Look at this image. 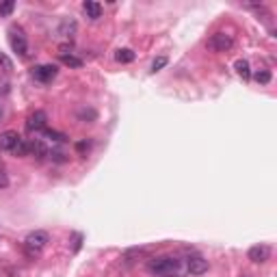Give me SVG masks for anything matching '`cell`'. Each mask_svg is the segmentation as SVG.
I'll return each instance as SVG.
<instances>
[{
	"label": "cell",
	"instance_id": "7c38bea8",
	"mask_svg": "<svg viewBox=\"0 0 277 277\" xmlns=\"http://www.w3.org/2000/svg\"><path fill=\"white\" fill-rule=\"evenodd\" d=\"M61 63L63 65H67V67H74V70H80L83 67V59H78V56H74V54H61Z\"/></svg>",
	"mask_w": 277,
	"mask_h": 277
},
{
	"label": "cell",
	"instance_id": "9c48e42d",
	"mask_svg": "<svg viewBox=\"0 0 277 277\" xmlns=\"http://www.w3.org/2000/svg\"><path fill=\"white\" fill-rule=\"evenodd\" d=\"M186 271L191 275H201L208 271V260L201 256H191L186 260Z\"/></svg>",
	"mask_w": 277,
	"mask_h": 277
},
{
	"label": "cell",
	"instance_id": "d6986e66",
	"mask_svg": "<svg viewBox=\"0 0 277 277\" xmlns=\"http://www.w3.org/2000/svg\"><path fill=\"white\" fill-rule=\"evenodd\" d=\"M89 148H91L89 141H80V143H76V150L80 152V154H87V152H89Z\"/></svg>",
	"mask_w": 277,
	"mask_h": 277
},
{
	"label": "cell",
	"instance_id": "2e32d148",
	"mask_svg": "<svg viewBox=\"0 0 277 277\" xmlns=\"http://www.w3.org/2000/svg\"><path fill=\"white\" fill-rule=\"evenodd\" d=\"M253 78H256V83L266 85V83H271V72H268V70H258L256 74H253Z\"/></svg>",
	"mask_w": 277,
	"mask_h": 277
},
{
	"label": "cell",
	"instance_id": "7402d4cb",
	"mask_svg": "<svg viewBox=\"0 0 277 277\" xmlns=\"http://www.w3.org/2000/svg\"><path fill=\"white\" fill-rule=\"evenodd\" d=\"M7 186H9V176L3 171L0 173V188H7Z\"/></svg>",
	"mask_w": 277,
	"mask_h": 277
},
{
	"label": "cell",
	"instance_id": "ac0fdd59",
	"mask_svg": "<svg viewBox=\"0 0 277 277\" xmlns=\"http://www.w3.org/2000/svg\"><path fill=\"white\" fill-rule=\"evenodd\" d=\"M48 156L52 158V160H56V163H65V160H67L63 152H48Z\"/></svg>",
	"mask_w": 277,
	"mask_h": 277
},
{
	"label": "cell",
	"instance_id": "8992f818",
	"mask_svg": "<svg viewBox=\"0 0 277 277\" xmlns=\"http://www.w3.org/2000/svg\"><path fill=\"white\" fill-rule=\"evenodd\" d=\"M20 143H22V136L18 134V130H5V132H0V150L3 152H16Z\"/></svg>",
	"mask_w": 277,
	"mask_h": 277
},
{
	"label": "cell",
	"instance_id": "3957f363",
	"mask_svg": "<svg viewBox=\"0 0 277 277\" xmlns=\"http://www.w3.org/2000/svg\"><path fill=\"white\" fill-rule=\"evenodd\" d=\"M9 46L20 59H26L28 56V39H26V33H24V28L22 26L13 24L9 28Z\"/></svg>",
	"mask_w": 277,
	"mask_h": 277
},
{
	"label": "cell",
	"instance_id": "5bb4252c",
	"mask_svg": "<svg viewBox=\"0 0 277 277\" xmlns=\"http://www.w3.org/2000/svg\"><path fill=\"white\" fill-rule=\"evenodd\" d=\"M115 59H117L119 63H132V61H134V52H132L130 48H121V50H117Z\"/></svg>",
	"mask_w": 277,
	"mask_h": 277
},
{
	"label": "cell",
	"instance_id": "7a4b0ae2",
	"mask_svg": "<svg viewBox=\"0 0 277 277\" xmlns=\"http://www.w3.org/2000/svg\"><path fill=\"white\" fill-rule=\"evenodd\" d=\"M50 243V236H48V232H43V230H35L31 232L26 238H24V253L28 258H37L39 253L46 249V245Z\"/></svg>",
	"mask_w": 277,
	"mask_h": 277
},
{
	"label": "cell",
	"instance_id": "e0dca14e",
	"mask_svg": "<svg viewBox=\"0 0 277 277\" xmlns=\"http://www.w3.org/2000/svg\"><path fill=\"white\" fill-rule=\"evenodd\" d=\"M167 63H169V59H167V56H158V59H154V63H152V70H150V72H152V74H156V72L163 70Z\"/></svg>",
	"mask_w": 277,
	"mask_h": 277
},
{
	"label": "cell",
	"instance_id": "6da1fadb",
	"mask_svg": "<svg viewBox=\"0 0 277 277\" xmlns=\"http://www.w3.org/2000/svg\"><path fill=\"white\" fill-rule=\"evenodd\" d=\"M182 268V262L173 256H160V258H152L148 262V271L152 275H160V277H178Z\"/></svg>",
	"mask_w": 277,
	"mask_h": 277
},
{
	"label": "cell",
	"instance_id": "cb8c5ba5",
	"mask_svg": "<svg viewBox=\"0 0 277 277\" xmlns=\"http://www.w3.org/2000/svg\"><path fill=\"white\" fill-rule=\"evenodd\" d=\"M5 171V163H3V160H0V173H3Z\"/></svg>",
	"mask_w": 277,
	"mask_h": 277
},
{
	"label": "cell",
	"instance_id": "4fadbf2b",
	"mask_svg": "<svg viewBox=\"0 0 277 277\" xmlns=\"http://www.w3.org/2000/svg\"><path fill=\"white\" fill-rule=\"evenodd\" d=\"M41 134H43V138H48V141H52V143H65L67 141V136L65 134H61V132H56V130H41Z\"/></svg>",
	"mask_w": 277,
	"mask_h": 277
},
{
	"label": "cell",
	"instance_id": "52a82bcc",
	"mask_svg": "<svg viewBox=\"0 0 277 277\" xmlns=\"http://www.w3.org/2000/svg\"><path fill=\"white\" fill-rule=\"evenodd\" d=\"M46 126H48V115L43 111H35L28 115V119H26L28 132H41V130H46Z\"/></svg>",
	"mask_w": 277,
	"mask_h": 277
},
{
	"label": "cell",
	"instance_id": "ba28073f",
	"mask_svg": "<svg viewBox=\"0 0 277 277\" xmlns=\"http://www.w3.org/2000/svg\"><path fill=\"white\" fill-rule=\"evenodd\" d=\"M247 258H249L253 264H264L271 258V247L268 245H253L249 251H247Z\"/></svg>",
	"mask_w": 277,
	"mask_h": 277
},
{
	"label": "cell",
	"instance_id": "277c9868",
	"mask_svg": "<svg viewBox=\"0 0 277 277\" xmlns=\"http://www.w3.org/2000/svg\"><path fill=\"white\" fill-rule=\"evenodd\" d=\"M31 74L35 80H39V83H52L56 74H59V67L52 63H41V65H35L31 70Z\"/></svg>",
	"mask_w": 277,
	"mask_h": 277
},
{
	"label": "cell",
	"instance_id": "ffe728a7",
	"mask_svg": "<svg viewBox=\"0 0 277 277\" xmlns=\"http://www.w3.org/2000/svg\"><path fill=\"white\" fill-rule=\"evenodd\" d=\"M0 65H3V67H5L7 72H11V70H13V63H11L9 59H7V56H5L3 52H0Z\"/></svg>",
	"mask_w": 277,
	"mask_h": 277
},
{
	"label": "cell",
	"instance_id": "8fae6325",
	"mask_svg": "<svg viewBox=\"0 0 277 277\" xmlns=\"http://www.w3.org/2000/svg\"><path fill=\"white\" fill-rule=\"evenodd\" d=\"M234 67H236V74L240 78H245V80H249L251 78V67H249V61H245V59H238L234 63Z\"/></svg>",
	"mask_w": 277,
	"mask_h": 277
},
{
	"label": "cell",
	"instance_id": "603a6c76",
	"mask_svg": "<svg viewBox=\"0 0 277 277\" xmlns=\"http://www.w3.org/2000/svg\"><path fill=\"white\" fill-rule=\"evenodd\" d=\"M5 117H7V108H5V104H3V100H0V123L5 121Z\"/></svg>",
	"mask_w": 277,
	"mask_h": 277
},
{
	"label": "cell",
	"instance_id": "d4e9b609",
	"mask_svg": "<svg viewBox=\"0 0 277 277\" xmlns=\"http://www.w3.org/2000/svg\"><path fill=\"white\" fill-rule=\"evenodd\" d=\"M245 277H253V275H245Z\"/></svg>",
	"mask_w": 277,
	"mask_h": 277
},
{
	"label": "cell",
	"instance_id": "9a60e30c",
	"mask_svg": "<svg viewBox=\"0 0 277 277\" xmlns=\"http://www.w3.org/2000/svg\"><path fill=\"white\" fill-rule=\"evenodd\" d=\"M13 9H16V3H13V0H7V3H3V5H0V18H9L11 13H13Z\"/></svg>",
	"mask_w": 277,
	"mask_h": 277
},
{
	"label": "cell",
	"instance_id": "44dd1931",
	"mask_svg": "<svg viewBox=\"0 0 277 277\" xmlns=\"http://www.w3.org/2000/svg\"><path fill=\"white\" fill-rule=\"evenodd\" d=\"M78 115H80L83 119H87V117H89V119H96V111H91V108H89V111H85V108H83V111H80Z\"/></svg>",
	"mask_w": 277,
	"mask_h": 277
},
{
	"label": "cell",
	"instance_id": "5b68a950",
	"mask_svg": "<svg viewBox=\"0 0 277 277\" xmlns=\"http://www.w3.org/2000/svg\"><path fill=\"white\" fill-rule=\"evenodd\" d=\"M232 46H234V39H232V35H228V33H215L213 37L208 39V48L213 50V52H228Z\"/></svg>",
	"mask_w": 277,
	"mask_h": 277
},
{
	"label": "cell",
	"instance_id": "30bf717a",
	"mask_svg": "<svg viewBox=\"0 0 277 277\" xmlns=\"http://www.w3.org/2000/svg\"><path fill=\"white\" fill-rule=\"evenodd\" d=\"M83 11H85V16L89 18V20L102 18V5L100 3H93V0H87V3H83Z\"/></svg>",
	"mask_w": 277,
	"mask_h": 277
}]
</instances>
